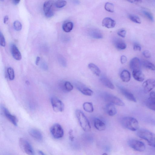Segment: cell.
<instances>
[{"instance_id":"1","label":"cell","mask_w":155,"mask_h":155,"mask_svg":"<svg viewBox=\"0 0 155 155\" xmlns=\"http://www.w3.org/2000/svg\"><path fill=\"white\" fill-rule=\"evenodd\" d=\"M137 134L140 138L147 142L150 146L155 148V134L151 131L142 129L137 130Z\"/></svg>"},{"instance_id":"2","label":"cell","mask_w":155,"mask_h":155,"mask_svg":"<svg viewBox=\"0 0 155 155\" xmlns=\"http://www.w3.org/2000/svg\"><path fill=\"white\" fill-rule=\"evenodd\" d=\"M76 116L79 124L83 130L88 132L91 130V126L90 122L83 112L80 110H77L76 112Z\"/></svg>"},{"instance_id":"3","label":"cell","mask_w":155,"mask_h":155,"mask_svg":"<svg viewBox=\"0 0 155 155\" xmlns=\"http://www.w3.org/2000/svg\"><path fill=\"white\" fill-rule=\"evenodd\" d=\"M122 123L124 127L131 131H135L139 129L138 122L135 118L130 117H124L122 120Z\"/></svg>"},{"instance_id":"4","label":"cell","mask_w":155,"mask_h":155,"mask_svg":"<svg viewBox=\"0 0 155 155\" xmlns=\"http://www.w3.org/2000/svg\"><path fill=\"white\" fill-rule=\"evenodd\" d=\"M103 99L108 103L119 106H125L124 103L117 97L107 93H104L102 95Z\"/></svg>"},{"instance_id":"5","label":"cell","mask_w":155,"mask_h":155,"mask_svg":"<svg viewBox=\"0 0 155 155\" xmlns=\"http://www.w3.org/2000/svg\"><path fill=\"white\" fill-rule=\"evenodd\" d=\"M19 143L22 150L26 154L28 155H35L32 146L28 140L21 138L19 140Z\"/></svg>"},{"instance_id":"6","label":"cell","mask_w":155,"mask_h":155,"mask_svg":"<svg viewBox=\"0 0 155 155\" xmlns=\"http://www.w3.org/2000/svg\"><path fill=\"white\" fill-rule=\"evenodd\" d=\"M50 132L52 136L56 139L61 138L64 135L63 130L59 124H55L52 125L50 129Z\"/></svg>"},{"instance_id":"7","label":"cell","mask_w":155,"mask_h":155,"mask_svg":"<svg viewBox=\"0 0 155 155\" xmlns=\"http://www.w3.org/2000/svg\"><path fill=\"white\" fill-rule=\"evenodd\" d=\"M51 103L53 110L56 112H62L64 109V105L60 100L55 97L51 98Z\"/></svg>"},{"instance_id":"8","label":"cell","mask_w":155,"mask_h":155,"mask_svg":"<svg viewBox=\"0 0 155 155\" xmlns=\"http://www.w3.org/2000/svg\"><path fill=\"white\" fill-rule=\"evenodd\" d=\"M128 144L131 148L138 151L142 152L146 149L145 144L138 140L131 139L129 141Z\"/></svg>"},{"instance_id":"9","label":"cell","mask_w":155,"mask_h":155,"mask_svg":"<svg viewBox=\"0 0 155 155\" xmlns=\"http://www.w3.org/2000/svg\"><path fill=\"white\" fill-rule=\"evenodd\" d=\"M75 86L77 89L83 95L91 96L93 94V92L81 83L77 82L75 83Z\"/></svg>"},{"instance_id":"10","label":"cell","mask_w":155,"mask_h":155,"mask_svg":"<svg viewBox=\"0 0 155 155\" xmlns=\"http://www.w3.org/2000/svg\"><path fill=\"white\" fill-rule=\"evenodd\" d=\"M143 87L145 93L150 92L155 88V80L153 79L147 80L143 83Z\"/></svg>"},{"instance_id":"11","label":"cell","mask_w":155,"mask_h":155,"mask_svg":"<svg viewBox=\"0 0 155 155\" xmlns=\"http://www.w3.org/2000/svg\"><path fill=\"white\" fill-rule=\"evenodd\" d=\"M118 88L122 94L127 99L134 103L137 102V100L134 95L128 90L120 86H119Z\"/></svg>"},{"instance_id":"12","label":"cell","mask_w":155,"mask_h":155,"mask_svg":"<svg viewBox=\"0 0 155 155\" xmlns=\"http://www.w3.org/2000/svg\"><path fill=\"white\" fill-rule=\"evenodd\" d=\"M130 65L132 71L140 70L141 64L140 59L137 57L132 58L130 61Z\"/></svg>"},{"instance_id":"13","label":"cell","mask_w":155,"mask_h":155,"mask_svg":"<svg viewBox=\"0 0 155 155\" xmlns=\"http://www.w3.org/2000/svg\"><path fill=\"white\" fill-rule=\"evenodd\" d=\"M3 110L4 115L14 125L17 126L18 120L16 117L12 115L8 109L6 108L3 107Z\"/></svg>"},{"instance_id":"14","label":"cell","mask_w":155,"mask_h":155,"mask_svg":"<svg viewBox=\"0 0 155 155\" xmlns=\"http://www.w3.org/2000/svg\"><path fill=\"white\" fill-rule=\"evenodd\" d=\"M11 50L12 55L14 59L18 61L22 59V55L19 50L15 44L11 46Z\"/></svg>"},{"instance_id":"15","label":"cell","mask_w":155,"mask_h":155,"mask_svg":"<svg viewBox=\"0 0 155 155\" xmlns=\"http://www.w3.org/2000/svg\"><path fill=\"white\" fill-rule=\"evenodd\" d=\"M94 124L95 129L98 131H103L106 129V124L99 119L96 118L94 119Z\"/></svg>"},{"instance_id":"16","label":"cell","mask_w":155,"mask_h":155,"mask_svg":"<svg viewBox=\"0 0 155 155\" xmlns=\"http://www.w3.org/2000/svg\"><path fill=\"white\" fill-rule=\"evenodd\" d=\"M106 111L107 114L110 116H113L117 113V109L113 104L108 103L106 106Z\"/></svg>"},{"instance_id":"17","label":"cell","mask_w":155,"mask_h":155,"mask_svg":"<svg viewBox=\"0 0 155 155\" xmlns=\"http://www.w3.org/2000/svg\"><path fill=\"white\" fill-rule=\"evenodd\" d=\"M116 24V22L114 20L108 17L105 18L102 22L103 26L108 29L114 28Z\"/></svg>"},{"instance_id":"18","label":"cell","mask_w":155,"mask_h":155,"mask_svg":"<svg viewBox=\"0 0 155 155\" xmlns=\"http://www.w3.org/2000/svg\"><path fill=\"white\" fill-rule=\"evenodd\" d=\"M29 133L31 136L36 140L41 141L43 139V135L38 130L31 129L29 130Z\"/></svg>"},{"instance_id":"19","label":"cell","mask_w":155,"mask_h":155,"mask_svg":"<svg viewBox=\"0 0 155 155\" xmlns=\"http://www.w3.org/2000/svg\"><path fill=\"white\" fill-rule=\"evenodd\" d=\"M100 80L103 85L106 87L112 90L114 89V84L107 77L102 76L100 78Z\"/></svg>"},{"instance_id":"20","label":"cell","mask_w":155,"mask_h":155,"mask_svg":"<svg viewBox=\"0 0 155 155\" xmlns=\"http://www.w3.org/2000/svg\"><path fill=\"white\" fill-rule=\"evenodd\" d=\"M60 86L61 89L65 92H71L73 89V86L68 81H65L61 83Z\"/></svg>"},{"instance_id":"21","label":"cell","mask_w":155,"mask_h":155,"mask_svg":"<svg viewBox=\"0 0 155 155\" xmlns=\"http://www.w3.org/2000/svg\"><path fill=\"white\" fill-rule=\"evenodd\" d=\"M116 48L119 50H123L127 47V45L122 40L120 39H116L114 41Z\"/></svg>"},{"instance_id":"22","label":"cell","mask_w":155,"mask_h":155,"mask_svg":"<svg viewBox=\"0 0 155 155\" xmlns=\"http://www.w3.org/2000/svg\"><path fill=\"white\" fill-rule=\"evenodd\" d=\"M132 75L135 79L137 81L143 82L145 79V76L140 70L132 71Z\"/></svg>"},{"instance_id":"23","label":"cell","mask_w":155,"mask_h":155,"mask_svg":"<svg viewBox=\"0 0 155 155\" xmlns=\"http://www.w3.org/2000/svg\"><path fill=\"white\" fill-rule=\"evenodd\" d=\"M120 77L123 82H128L131 79V74L128 70H124L121 73Z\"/></svg>"},{"instance_id":"24","label":"cell","mask_w":155,"mask_h":155,"mask_svg":"<svg viewBox=\"0 0 155 155\" xmlns=\"http://www.w3.org/2000/svg\"><path fill=\"white\" fill-rule=\"evenodd\" d=\"M88 67L94 74L97 76L100 75V70L96 65L93 63H90L89 64Z\"/></svg>"},{"instance_id":"25","label":"cell","mask_w":155,"mask_h":155,"mask_svg":"<svg viewBox=\"0 0 155 155\" xmlns=\"http://www.w3.org/2000/svg\"><path fill=\"white\" fill-rule=\"evenodd\" d=\"M90 36L95 39H101L103 38V35L99 30L97 29H92L89 32Z\"/></svg>"},{"instance_id":"26","label":"cell","mask_w":155,"mask_h":155,"mask_svg":"<svg viewBox=\"0 0 155 155\" xmlns=\"http://www.w3.org/2000/svg\"><path fill=\"white\" fill-rule=\"evenodd\" d=\"M74 24L71 22H67L63 25L62 28L63 31L66 33L71 32L73 29Z\"/></svg>"},{"instance_id":"27","label":"cell","mask_w":155,"mask_h":155,"mask_svg":"<svg viewBox=\"0 0 155 155\" xmlns=\"http://www.w3.org/2000/svg\"><path fill=\"white\" fill-rule=\"evenodd\" d=\"M83 107L84 111L88 113H92L94 111L93 104L91 102H85L83 103Z\"/></svg>"},{"instance_id":"28","label":"cell","mask_w":155,"mask_h":155,"mask_svg":"<svg viewBox=\"0 0 155 155\" xmlns=\"http://www.w3.org/2000/svg\"><path fill=\"white\" fill-rule=\"evenodd\" d=\"M53 5V2L52 1H46L44 3L43 9L44 13H46L51 10Z\"/></svg>"},{"instance_id":"29","label":"cell","mask_w":155,"mask_h":155,"mask_svg":"<svg viewBox=\"0 0 155 155\" xmlns=\"http://www.w3.org/2000/svg\"><path fill=\"white\" fill-rule=\"evenodd\" d=\"M143 66L153 71L155 70V66L151 62L147 60H145L143 61Z\"/></svg>"},{"instance_id":"30","label":"cell","mask_w":155,"mask_h":155,"mask_svg":"<svg viewBox=\"0 0 155 155\" xmlns=\"http://www.w3.org/2000/svg\"><path fill=\"white\" fill-rule=\"evenodd\" d=\"M129 19L133 22L138 24L141 23V21L139 17L134 15H130L129 16Z\"/></svg>"},{"instance_id":"31","label":"cell","mask_w":155,"mask_h":155,"mask_svg":"<svg viewBox=\"0 0 155 155\" xmlns=\"http://www.w3.org/2000/svg\"><path fill=\"white\" fill-rule=\"evenodd\" d=\"M7 72L9 79L11 80H13L15 79V73L13 68L10 67L8 68L7 69Z\"/></svg>"},{"instance_id":"32","label":"cell","mask_w":155,"mask_h":155,"mask_svg":"<svg viewBox=\"0 0 155 155\" xmlns=\"http://www.w3.org/2000/svg\"><path fill=\"white\" fill-rule=\"evenodd\" d=\"M105 9L107 11L113 12L114 11V6L113 4L111 3H106L105 6Z\"/></svg>"},{"instance_id":"33","label":"cell","mask_w":155,"mask_h":155,"mask_svg":"<svg viewBox=\"0 0 155 155\" xmlns=\"http://www.w3.org/2000/svg\"><path fill=\"white\" fill-rule=\"evenodd\" d=\"M14 28L17 31H20L22 29V25L21 23L18 20H16L13 23Z\"/></svg>"},{"instance_id":"34","label":"cell","mask_w":155,"mask_h":155,"mask_svg":"<svg viewBox=\"0 0 155 155\" xmlns=\"http://www.w3.org/2000/svg\"><path fill=\"white\" fill-rule=\"evenodd\" d=\"M67 4V2L65 1H58L55 3V7L59 8H63Z\"/></svg>"},{"instance_id":"35","label":"cell","mask_w":155,"mask_h":155,"mask_svg":"<svg viewBox=\"0 0 155 155\" xmlns=\"http://www.w3.org/2000/svg\"><path fill=\"white\" fill-rule=\"evenodd\" d=\"M143 12L144 15L150 20L153 22L154 20V17L152 14L146 10H143Z\"/></svg>"},{"instance_id":"36","label":"cell","mask_w":155,"mask_h":155,"mask_svg":"<svg viewBox=\"0 0 155 155\" xmlns=\"http://www.w3.org/2000/svg\"><path fill=\"white\" fill-rule=\"evenodd\" d=\"M146 106L150 109L155 111V103L151 102L148 100L146 103Z\"/></svg>"},{"instance_id":"37","label":"cell","mask_w":155,"mask_h":155,"mask_svg":"<svg viewBox=\"0 0 155 155\" xmlns=\"http://www.w3.org/2000/svg\"><path fill=\"white\" fill-rule=\"evenodd\" d=\"M0 44L2 47H5L6 45V42L5 37L1 32H0Z\"/></svg>"},{"instance_id":"38","label":"cell","mask_w":155,"mask_h":155,"mask_svg":"<svg viewBox=\"0 0 155 155\" xmlns=\"http://www.w3.org/2000/svg\"><path fill=\"white\" fill-rule=\"evenodd\" d=\"M148 100L155 103V92H151L149 95Z\"/></svg>"},{"instance_id":"39","label":"cell","mask_w":155,"mask_h":155,"mask_svg":"<svg viewBox=\"0 0 155 155\" xmlns=\"http://www.w3.org/2000/svg\"><path fill=\"white\" fill-rule=\"evenodd\" d=\"M133 49L136 51H140L142 49L141 46L139 44L135 43L133 45Z\"/></svg>"},{"instance_id":"40","label":"cell","mask_w":155,"mask_h":155,"mask_svg":"<svg viewBox=\"0 0 155 155\" xmlns=\"http://www.w3.org/2000/svg\"><path fill=\"white\" fill-rule=\"evenodd\" d=\"M126 34V31L125 30L122 29L120 30L118 32V34L122 38H124Z\"/></svg>"},{"instance_id":"41","label":"cell","mask_w":155,"mask_h":155,"mask_svg":"<svg viewBox=\"0 0 155 155\" xmlns=\"http://www.w3.org/2000/svg\"><path fill=\"white\" fill-rule=\"evenodd\" d=\"M143 55L146 58H149L151 57V53L148 50L144 51L143 52Z\"/></svg>"},{"instance_id":"42","label":"cell","mask_w":155,"mask_h":155,"mask_svg":"<svg viewBox=\"0 0 155 155\" xmlns=\"http://www.w3.org/2000/svg\"><path fill=\"white\" fill-rule=\"evenodd\" d=\"M59 62L60 64L64 67L66 66L67 63L65 59L63 57H61L59 59Z\"/></svg>"},{"instance_id":"43","label":"cell","mask_w":155,"mask_h":155,"mask_svg":"<svg viewBox=\"0 0 155 155\" xmlns=\"http://www.w3.org/2000/svg\"><path fill=\"white\" fill-rule=\"evenodd\" d=\"M44 14L45 16L48 18L52 17L54 15V12L52 10H51L46 13H44Z\"/></svg>"},{"instance_id":"44","label":"cell","mask_w":155,"mask_h":155,"mask_svg":"<svg viewBox=\"0 0 155 155\" xmlns=\"http://www.w3.org/2000/svg\"><path fill=\"white\" fill-rule=\"evenodd\" d=\"M127 61V58L124 55H122L121 56L120 61L122 64H125Z\"/></svg>"},{"instance_id":"45","label":"cell","mask_w":155,"mask_h":155,"mask_svg":"<svg viewBox=\"0 0 155 155\" xmlns=\"http://www.w3.org/2000/svg\"><path fill=\"white\" fill-rule=\"evenodd\" d=\"M69 138L71 141L73 142L74 139V137L73 133V131L70 130L69 132Z\"/></svg>"},{"instance_id":"46","label":"cell","mask_w":155,"mask_h":155,"mask_svg":"<svg viewBox=\"0 0 155 155\" xmlns=\"http://www.w3.org/2000/svg\"><path fill=\"white\" fill-rule=\"evenodd\" d=\"M128 1L130 3L135 4L140 3L142 2V1H140V0H136H136H130Z\"/></svg>"},{"instance_id":"47","label":"cell","mask_w":155,"mask_h":155,"mask_svg":"<svg viewBox=\"0 0 155 155\" xmlns=\"http://www.w3.org/2000/svg\"><path fill=\"white\" fill-rule=\"evenodd\" d=\"M41 67L43 69L47 70L48 69V67L46 63H43L41 65Z\"/></svg>"},{"instance_id":"48","label":"cell","mask_w":155,"mask_h":155,"mask_svg":"<svg viewBox=\"0 0 155 155\" xmlns=\"http://www.w3.org/2000/svg\"><path fill=\"white\" fill-rule=\"evenodd\" d=\"M40 60V58L39 56H38L37 57L36 61V65H39V62Z\"/></svg>"},{"instance_id":"49","label":"cell","mask_w":155,"mask_h":155,"mask_svg":"<svg viewBox=\"0 0 155 155\" xmlns=\"http://www.w3.org/2000/svg\"><path fill=\"white\" fill-rule=\"evenodd\" d=\"M9 20L8 16L7 15L5 16L4 18V23H6Z\"/></svg>"},{"instance_id":"50","label":"cell","mask_w":155,"mask_h":155,"mask_svg":"<svg viewBox=\"0 0 155 155\" xmlns=\"http://www.w3.org/2000/svg\"><path fill=\"white\" fill-rule=\"evenodd\" d=\"M13 3L15 5H17L20 2V1H17V0H14L12 1Z\"/></svg>"},{"instance_id":"51","label":"cell","mask_w":155,"mask_h":155,"mask_svg":"<svg viewBox=\"0 0 155 155\" xmlns=\"http://www.w3.org/2000/svg\"><path fill=\"white\" fill-rule=\"evenodd\" d=\"M38 153L39 155H46L43 151H39Z\"/></svg>"},{"instance_id":"52","label":"cell","mask_w":155,"mask_h":155,"mask_svg":"<svg viewBox=\"0 0 155 155\" xmlns=\"http://www.w3.org/2000/svg\"><path fill=\"white\" fill-rule=\"evenodd\" d=\"M74 3H75L76 4H79V1H74Z\"/></svg>"},{"instance_id":"53","label":"cell","mask_w":155,"mask_h":155,"mask_svg":"<svg viewBox=\"0 0 155 155\" xmlns=\"http://www.w3.org/2000/svg\"><path fill=\"white\" fill-rule=\"evenodd\" d=\"M102 155H108L106 153H103Z\"/></svg>"}]
</instances>
